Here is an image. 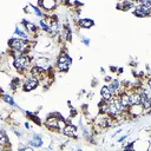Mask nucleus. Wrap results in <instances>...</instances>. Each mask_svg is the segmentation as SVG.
<instances>
[{"mask_svg":"<svg viewBox=\"0 0 151 151\" xmlns=\"http://www.w3.org/2000/svg\"><path fill=\"white\" fill-rule=\"evenodd\" d=\"M61 116L59 113H52L45 119V125L51 131H58L59 130V123H60Z\"/></svg>","mask_w":151,"mask_h":151,"instance_id":"nucleus-1","label":"nucleus"},{"mask_svg":"<svg viewBox=\"0 0 151 151\" xmlns=\"http://www.w3.org/2000/svg\"><path fill=\"white\" fill-rule=\"evenodd\" d=\"M39 85H40L39 79H37V78H34V77H32V76L29 74V76L25 77V79H24L22 90H24L25 92H31V91L35 90Z\"/></svg>","mask_w":151,"mask_h":151,"instance_id":"nucleus-2","label":"nucleus"},{"mask_svg":"<svg viewBox=\"0 0 151 151\" xmlns=\"http://www.w3.org/2000/svg\"><path fill=\"white\" fill-rule=\"evenodd\" d=\"M38 6L44 9L45 14H51L58 6V0H38Z\"/></svg>","mask_w":151,"mask_h":151,"instance_id":"nucleus-3","label":"nucleus"},{"mask_svg":"<svg viewBox=\"0 0 151 151\" xmlns=\"http://www.w3.org/2000/svg\"><path fill=\"white\" fill-rule=\"evenodd\" d=\"M133 14L138 18H145V17H150L151 15V8L146 7L145 5L140 4V5H136L133 8Z\"/></svg>","mask_w":151,"mask_h":151,"instance_id":"nucleus-4","label":"nucleus"},{"mask_svg":"<svg viewBox=\"0 0 151 151\" xmlns=\"http://www.w3.org/2000/svg\"><path fill=\"white\" fill-rule=\"evenodd\" d=\"M61 132L67 138H77V136H78V127L76 125L71 124V123H67Z\"/></svg>","mask_w":151,"mask_h":151,"instance_id":"nucleus-5","label":"nucleus"},{"mask_svg":"<svg viewBox=\"0 0 151 151\" xmlns=\"http://www.w3.org/2000/svg\"><path fill=\"white\" fill-rule=\"evenodd\" d=\"M127 112H129L130 118H137V117H139V116H142L144 113V107H143V105L140 103L132 104V105H130Z\"/></svg>","mask_w":151,"mask_h":151,"instance_id":"nucleus-6","label":"nucleus"},{"mask_svg":"<svg viewBox=\"0 0 151 151\" xmlns=\"http://www.w3.org/2000/svg\"><path fill=\"white\" fill-rule=\"evenodd\" d=\"M113 93H112V91L110 90V87H109V85H103L101 87H100V97H101V99H104V100H106V101H110L112 98H113Z\"/></svg>","mask_w":151,"mask_h":151,"instance_id":"nucleus-7","label":"nucleus"},{"mask_svg":"<svg viewBox=\"0 0 151 151\" xmlns=\"http://www.w3.org/2000/svg\"><path fill=\"white\" fill-rule=\"evenodd\" d=\"M78 25L80 28H84V29H90L93 25H94V21L90 18H83V19H79L78 20Z\"/></svg>","mask_w":151,"mask_h":151,"instance_id":"nucleus-8","label":"nucleus"},{"mask_svg":"<svg viewBox=\"0 0 151 151\" xmlns=\"http://www.w3.org/2000/svg\"><path fill=\"white\" fill-rule=\"evenodd\" d=\"M70 66H71V64H68V63H57L55 64V70L58 72H67Z\"/></svg>","mask_w":151,"mask_h":151,"instance_id":"nucleus-9","label":"nucleus"},{"mask_svg":"<svg viewBox=\"0 0 151 151\" xmlns=\"http://www.w3.org/2000/svg\"><path fill=\"white\" fill-rule=\"evenodd\" d=\"M2 100H4L6 104H8L9 106H17V104H15L13 97H12L11 94H8V93H5V92L2 93Z\"/></svg>","mask_w":151,"mask_h":151,"instance_id":"nucleus-10","label":"nucleus"},{"mask_svg":"<svg viewBox=\"0 0 151 151\" xmlns=\"http://www.w3.org/2000/svg\"><path fill=\"white\" fill-rule=\"evenodd\" d=\"M81 42H83L85 46H90V39H88V38L83 37V38H81Z\"/></svg>","mask_w":151,"mask_h":151,"instance_id":"nucleus-11","label":"nucleus"},{"mask_svg":"<svg viewBox=\"0 0 151 151\" xmlns=\"http://www.w3.org/2000/svg\"><path fill=\"white\" fill-rule=\"evenodd\" d=\"M127 137H129V134H124V136H122V137L118 139V143H123V142H124V140H125Z\"/></svg>","mask_w":151,"mask_h":151,"instance_id":"nucleus-12","label":"nucleus"},{"mask_svg":"<svg viewBox=\"0 0 151 151\" xmlns=\"http://www.w3.org/2000/svg\"><path fill=\"white\" fill-rule=\"evenodd\" d=\"M25 127H26V129H31V125H29V123H28V122H26V123H25Z\"/></svg>","mask_w":151,"mask_h":151,"instance_id":"nucleus-13","label":"nucleus"}]
</instances>
